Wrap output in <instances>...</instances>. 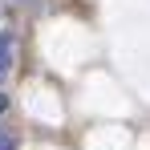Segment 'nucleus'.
<instances>
[{"instance_id": "1", "label": "nucleus", "mask_w": 150, "mask_h": 150, "mask_svg": "<svg viewBox=\"0 0 150 150\" xmlns=\"http://www.w3.org/2000/svg\"><path fill=\"white\" fill-rule=\"evenodd\" d=\"M8 65H12V53H0V81L8 77Z\"/></svg>"}, {"instance_id": "2", "label": "nucleus", "mask_w": 150, "mask_h": 150, "mask_svg": "<svg viewBox=\"0 0 150 150\" xmlns=\"http://www.w3.org/2000/svg\"><path fill=\"white\" fill-rule=\"evenodd\" d=\"M0 150H16V138H12V134H4V130H0Z\"/></svg>"}, {"instance_id": "3", "label": "nucleus", "mask_w": 150, "mask_h": 150, "mask_svg": "<svg viewBox=\"0 0 150 150\" xmlns=\"http://www.w3.org/2000/svg\"><path fill=\"white\" fill-rule=\"evenodd\" d=\"M0 53H8V37L4 33H0Z\"/></svg>"}, {"instance_id": "4", "label": "nucleus", "mask_w": 150, "mask_h": 150, "mask_svg": "<svg viewBox=\"0 0 150 150\" xmlns=\"http://www.w3.org/2000/svg\"><path fill=\"white\" fill-rule=\"evenodd\" d=\"M4 110H8V98H4V93H0V114H4Z\"/></svg>"}, {"instance_id": "5", "label": "nucleus", "mask_w": 150, "mask_h": 150, "mask_svg": "<svg viewBox=\"0 0 150 150\" xmlns=\"http://www.w3.org/2000/svg\"><path fill=\"white\" fill-rule=\"evenodd\" d=\"M25 4H37V0H25Z\"/></svg>"}]
</instances>
